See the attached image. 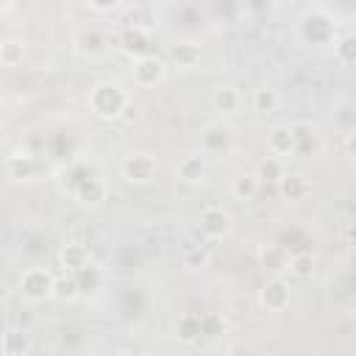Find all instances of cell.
<instances>
[{"instance_id":"7402d4cb","label":"cell","mask_w":356,"mask_h":356,"mask_svg":"<svg viewBox=\"0 0 356 356\" xmlns=\"http://www.w3.org/2000/svg\"><path fill=\"white\" fill-rule=\"evenodd\" d=\"M284 172H286V170H284V159H275V156H267V159L259 164V170H256L259 181H273V184H275Z\"/></svg>"},{"instance_id":"9c48e42d","label":"cell","mask_w":356,"mask_h":356,"mask_svg":"<svg viewBox=\"0 0 356 356\" xmlns=\"http://www.w3.org/2000/svg\"><path fill=\"white\" fill-rule=\"evenodd\" d=\"M289 259H292V253L284 245H278V242H270V245L259 248V267L264 273H270V275L289 273Z\"/></svg>"},{"instance_id":"603a6c76","label":"cell","mask_w":356,"mask_h":356,"mask_svg":"<svg viewBox=\"0 0 356 356\" xmlns=\"http://www.w3.org/2000/svg\"><path fill=\"white\" fill-rule=\"evenodd\" d=\"M209 250H206V245H189L186 250H184V267L186 270H200V267H206L209 264Z\"/></svg>"},{"instance_id":"8fae6325","label":"cell","mask_w":356,"mask_h":356,"mask_svg":"<svg viewBox=\"0 0 356 356\" xmlns=\"http://www.w3.org/2000/svg\"><path fill=\"white\" fill-rule=\"evenodd\" d=\"M206 172H209V164H206V156L203 153H186L175 164V175L184 184H200L206 178Z\"/></svg>"},{"instance_id":"6da1fadb","label":"cell","mask_w":356,"mask_h":356,"mask_svg":"<svg viewBox=\"0 0 356 356\" xmlns=\"http://www.w3.org/2000/svg\"><path fill=\"white\" fill-rule=\"evenodd\" d=\"M128 103H131V97L117 81H97L86 95L89 111L100 120H120V114Z\"/></svg>"},{"instance_id":"4fadbf2b","label":"cell","mask_w":356,"mask_h":356,"mask_svg":"<svg viewBox=\"0 0 356 356\" xmlns=\"http://www.w3.org/2000/svg\"><path fill=\"white\" fill-rule=\"evenodd\" d=\"M275 186H278L281 197L289 200V203H300V200H306L309 192H312V184H309L303 175H298V172H284V175L275 181Z\"/></svg>"},{"instance_id":"2e32d148","label":"cell","mask_w":356,"mask_h":356,"mask_svg":"<svg viewBox=\"0 0 356 356\" xmlns=\"http://www.w3.org/2000/svg\"><path fill=\"white\" fill-rule=\"evenodd\" d=\"M170 58H172V64L175 67H181V70H192V67H197V61H200V44L197 42H175L172 47H170Z\"/></svg>"},{"instance_id":"30bf717a","label":"cell","mask_w":356,"mask_h":356,"mask_svg":"<svg viewBox=\"0 0 356 356\" xmlns=\"http://www.w3.org/2000/svg\"><path fill=\"white\" fill-rule=\"evenodd\" d=\"M320 28H334L331 17L323 14V11L306 14V17L300 19V36H303V42H309V44H328L331 39H328L325 33H320Z\"/></svg>"},{"instance_id":"7a4b0ae2","label":"cell","mask_w":356,"mask_h":356,"mask_svg":"<svg viewBox=\"0 0 356 356\" xmlns=\"http://www.w3.org/2000/svg\"><path fill=\"white\" fill-rule=\"evenodd\" d=\"M53 273L44 270V267H28L19 273V295L28 300V303H44L53 298Z\"/></svg>"},{"instance_id":"83f0119b","label":"cell","mask_w":356,"mask_h":356,"mask_svg":"<svg viewBox=\"0 0 356 356\" xmlns=\"http://www.w3.org/2000/svg\"><path fill=\"white\" fill-rule=\"evenodd\" d=\"M3 298H6V284L0 281V300H3Z\"/></svg>"},{"instance_id":"ffe728a7","label":"cell","mask_w":356,"mask_h":356,"mask_svg":"<svg viewBox=\"0 0 356 356\" xmlns=\"http://www.w3.org/2000/svg\"><path fill=\"white\" fill-rule=\"evenodd\" d=\"M78 50L86 53V56H100V53H106V39H103V33H100L97 28L81 31V33H78Z\"/></svg>"},{"instance_id":"e0dca14e","label":"cell","mask_w":356,"mask_h":356,"mask_svg":"<svg viewBox=\"0 0 356 356\" xmlns=\"http://www.w3.org/2000/svg\"><path fill=\"white\" fill-rule=\"evenodd\" d=\"M36 172H39V161H36L33 153H17V156L8 159V175L14 181H28Z\"/></svg>"},{"instance_id":"ac0fdd59","label":"cell","mask_w":356,"mask_h":356,"mask_svg":"<svg viewBox=\"0 0 356 356\" xmlns=\"http://www.w3.org/2000/svg\"><path fill=\"white\" fill-rule=\"evenodd\" d=\"M278 103H281V95H278V89H273V86H259V89H253V95H250V108H253L256 114H273V111L278 108Z\"/></svg>"},{"instance_id":"d4e9b609","label":"cell","mask_w":356,"mask_h":356,"mask_svg":"<svg viewBox=\"0 0 356 356\" xmlns=\"http://www.w3.org/2000/svg\"><path fill=\"white\" fill-rule=\"evenodd\" d=\"M175 331H178V337H181V339L192 342L197 334H203V320H200V317H195V314H184V317H181V323L175 325Z\"/></svg>"},{"instance_id":"8992f818","label":"cell","mask_w":356,"mask_h":356,"mask_svg":"<svg viewBox=\"0 0 356 356\" xmlns=\"http://www.w3.org/2000/svg\"><path fill=\"white\" fill-rule=\"evenodd\" d=\"M292 300V289L284 281V275H270L259 289V306L267 312H284Z\"/></svg>"},{"instance_id":"cb8c5ba5","label":"cell","mask_w":356,"mask_h":356,"mask_svg":"<svg viewBox=\"0 0 356 356\" xmlns=\"http://www.w3.org/2000/svg\"><path fill=\"white\" fill-rule=\"evenodd\" d=\"M314 273V259H312V253H295L292 259H289V275H295V278H309Z\"/></svg>"},{"instance_id":"3957f363","label":"cell","mask_w":356,"mask_h":356,"mask_svg":"<svg viewBox=\"0 0 356 356\" xmlns=\"http://www.w3.org/2000/svg\"><path fill=\"white\" fill-rule=\"evenodd\" d=\"M120 172H122V178L128 184H136V186L150 184L156 178V172H159V159L153 153H147V150H131L120 161Z\"/></svg>"},{"instance_id":"9a60e30c","label":"cell","mask_w":356,"mask_h":356,"mask_svg":"<svg viewBox=\"0 0 356 356\" xmlns=\"http://www.w3.org/2000/svg\"><path fill=\"white\" fill-rule=\"evenodd\" d=\"M53 298L61 303H75L81 298V275L78 273H64L53 278Z\"/></svg>"},{"instance_id":"7c38bea8","label":"cell","mask_w":356,"mask_h":356,"mask_svg":"<svg viewBox=\"0 0 356 356\" xmlns=\"http://www.w3.org/2000/svg\"><path fill=\"white\" fill-rule=\"evenodd\" d=\"M58 264L64 267V273H81L86 264H92L89 248L83 242H67L58 248Z\"/></svg>"},{"instance_id":"5bb4252c","label":"cell","mask_w":356,"mask_h":356,"mask_svg":"<svg viewBox=\"0 0 356 356\" xmlns=\"http://www.w3.org/2000/svg\"><path fill=\"white\" fill-rule=\"evenodd\" d=\"M211 106H214V111H220V114H236L239 106H242V92H239L234 83H220V86L211 92Z\"/></svg>"},{"instance_id":"ba28073f","label":"cell","mask_w":356,"mask_h":356,"mask_svg":"<svg viewBox=\"0 0 356 356\" xmlns=\"http://www.w3.org/2000/svg\"><path fill=\"white\" fill-rule=\"evenodd\" d=\"M164 75H167V61L159 58V56H153V53H145V56H139L134 61V81L139 86H145V89L161 83Z\"/></svg>"},{"instance_id":"4316f807","label":"cell","mask_w":356,"mask_h":356,"mask_svg":"<svg viewBox=\"0 0 356 356\" xmlns=\"http://www.w3.org/2000/svg\"><path fill=\"white\" fill-rule=\"evenodd\" d=\"M95 11H111V8H117L120 6V0H86Z\"/></svg>"},{"instance_id":"5b68a950","label":"cell","mask_w":356,"mask_h":356,"mask_svg":"<svg viewBox=\"0 0 356 356\" xmlns=\"http://www.w3.org/2000/svg\"><path fill=\"white\" fill-rule=\"evenodd\" d=\"M234 145V128L228 122H209L200 128V153L209 159L228 153Z\"/></svg>"},{"instance_id":"52a82bcc","label":"cell","mask_w":356,"mask_h":356,"mask_svg":"<svg viewBox=\"0 0 356 356\" xmlns=\"http://www.w3.org/2000/svg\"><path fill=\"white\" fill-rule=\"evenodd\" d=\"M264 145H267V153L275 156V159H289V156H295L298 142H295V128H292V122H278V125H273V128L267 131Z\"/></svg>"},{"instance_id":"d6986e66","label":"cell","mask_w":356,"mask_h":356,"mask_svg":"<svg viewBox=\"0 0 356 356\" xmlns=\"http://www.w3.org/2000/svg\"><path fill=\"white\" fill-rule=\"evenodd\" d=\"M259 186H261V181H259L256 172H239V175L231 181V195H234L236 200H253V197L259 195Z\"/></svg>"},{"instance_id":"484cf974","label":"cell","mask_w":356,"mask_h":356,"mask_svg":"<svg viewBox=\"0 0 356 356\" xmlns=\"http://www.w3.org/2000/svg\"><path fill=\"white\" fill-rule=\"evenodd\" d=\"M31 345H28V339L22 337V334H17V331H11V334H6V342H3V350L6 353H22V350H28Z\"/></svg>"},{"instance_id":"44dd1931","label":"cell","mask_w":356,"mask_h":356,"mask_svg":"<svg viewBox=\"0 0 356 356\" xmlns=\"http://www.w3.org/2000/svg\"><path fill=\"white\" fill-rule=\"evenodd\" d=\"M25 58V44L19 39H0V64L3 67H19Z\"/></svg>"},{"instance_id":"277c9868","label":"cell","mask_w":356,"mask_h":356,"mask_svg":"<svg viewBox=\"0 0 356 356\" xmlns=\"http://www.w3.org/2000/svg\"><path fill=\"white\" fill-rule=\"evenodd\" d=\"M197 231L206 242H220L234 231V217L222 206H206L197 217Z\"/></svg>"}]
</instances>
